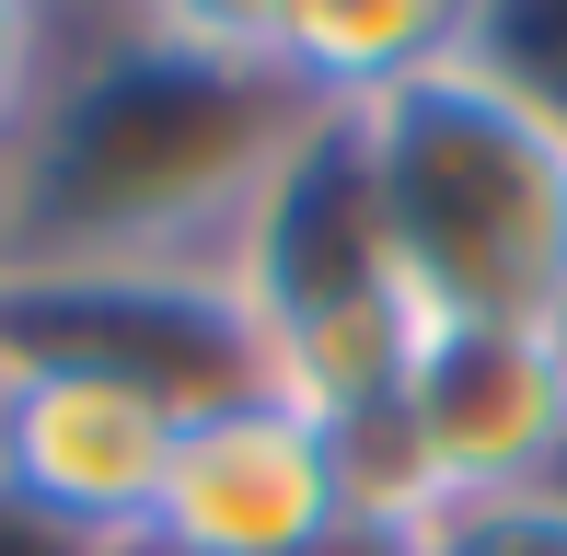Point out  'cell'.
<instances>
[{
	"instance_id": "cell-1",
	"label": "cell",
	"mask_w": 567,
	"mask_h": 556,
	"mask_svg": "<svg viewBox=\"0 0 567 556\" xmlns=\"http://www.w3.org/2000/svg\"><path fill=\"white\" fill-rule=\"evenodd\" d=\"M324 128L267 12H70V59L0 163V278H231L267 186Z\"/></svg>"
},
{
	"instance_id": "cell-9",
	"label": "cell",
	"mask_w": 567,
	"mask_h": 556,
	"mask_svg": "<svg viewBox=\"0 0 567 556\" xmlns=\"http://www.w3.org/2000/svg\"><path fill=\"white\" fill-rule=\"evenodd\" d=\"M475 47L567 128V12H475Z\"/></svg>"
},
{
	"instance_id": "cell-4",
	"label": "cell",
	"mask_w": 567,
	"mask_h": 556,
	"mask_svg": "<svg viewBox=\"0 0 567 556\" xmlns=\"http://www.w3.org/2000/svg\"><path fill=\"white\" fill-rule=\"evenodd\" d=\"M359 522L371 511L337 429H313L278 394H220V406H186L163 498L127 556H324Z\"/></svg>"
},
{
	"instance_id": "cell-2",
	"label": "cell",
	"mask_w": 567,
	"mask_h": 556,
	"mask_svg": "<svg viewBox=\"0 0 567 556\" xmlns=\"http://www.w3.org/2000/svg\"><path fill=\"white\" fill-rule=\"evenodd\" d=\"M382 256L417 325H556L567 337V128L475 47V12L417 82L348 116Z\"/></svg>"
},
{
	"instance_id": "cell-5",
	"label": "cell",
	"mask_w": 567,
	"mask_h": 556,
	"mask_svg": "<svg viewBox=\"0 0 567 556\" xmlns=\"http://www.w3.org/2000/svg\"><path fill=\"white\" fill-rule=\"evenodd\" d=\"M174 429L186 406L151 383H116L82 360H0V498L93 556H127L163 498Z\"/></svg>"
},
{
	"instance_id": "cell-3",
	"label": "cell",
	"mask_w": 567,
	"mask_h": 556,
	"mask_svg": "<svg viewBox=\"0 0 567 556\" xmlns=\"http://www.w3.org/2000/svg\"><path fill=\"white\" fill-rule=\"evenodd\" d=\"M359 511L405 522L441 498L556 487L567 475V337L556 325H429L405 394L371 441H348Z\"/></svg>"
},
{
	"instance_id": "cell-10",
	"label": "cell",
	"mask_w": 567,
	"mask_h": 556,
	"mask_svg": "<svg viewBox=\"0 0 567 556\" xmlns=\"http://www.w3.org/2000/svg\"><path fill=\"white\" fill-rule=\"evenodd\" d=\"M0 556H93V545H70V534H47L35 511H12V498H0Z\"/></svg>"
},
{
	"instance_id": "cell-6",
	"label": "cell",
	"mask_w": 567,
	"mask_h": 556,
	"mask_svg": "<svg viewBox=\"0 0 567 556\" xmlns=\"http://www.w3.org/2000/svg\"><path fill=\"white\" fill-rule=\"evenodd\" d=\"M267 12V47L324 116H359L382 105L394 82H417L429 59L463 35L452 0H255Z\"/></svg>"
},
{
	"instance_id": "cell-7",
	"label": "cell",
	"mask_w": 567,
	"mask_h": 556,
	"mask_svg": "<svg viewBox=\"0 0 567 556\" xmlns=\"http://www.w3.org/2000/svg\"><path fill=\"white\" fill-rule=\"evenodd\" d=\"M405 556H567V475L556 487H498V498H441L394 522Z\"/></svg>"
},
{
	"instance_id": "cell-8",
	"label": "cell",
	"mask_w": 567,
	"mask_h": 556,
	"mask_svg": "<svg viewBox=\"0 0 567 556\" xmlns=\"http://www.w3.org/2000/svg\"><path fill=\"white\" fill-rule=\"evenodd\" d=\"M59 59H70V12H47V0H0V163L23 151L47 82H59Z\"/></svg>"
}]
</instances>
